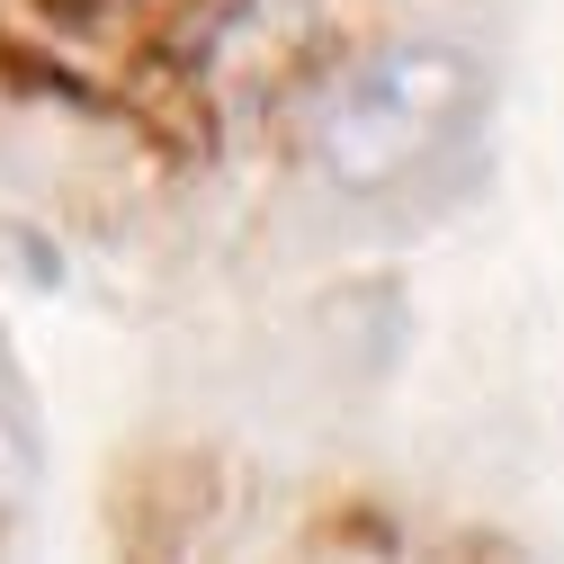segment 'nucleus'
Listing matches in <instances>:
<instances>
[{
	"instance_id": "f257e3e1",
	"label": "nucleus",
	"mask_w": 564,
	"mask_h": 564,
	"mask_svg": "<svg viewBox=\"0 0 564 564\" xmlns=\"http://www.w3.org/2000/svg\"><path fill=\"white\" fill-rule=\"evenodd\" d=\"M475 108H484V73L466 45H440V36L377 45L349 73H332L323 99L305 108V171L332 197H386L440 171L466 144Z\"/></svg>"
},
{
	"instance_id": "f03ea898",
	"label": "nucleus",
	"mask_w": 564,
	"mask_h": 564,
	"mask_svg": "<svg viewBox=\"0 0 564 564\" xmlns=\"http://www.w3.org/2000/svg\"><path fill=\"white\" fill-rule=\"evenodd\" d=\"M28 502H36V440L0 412V529H10Z\"/></svg>"
}]
</instances>
